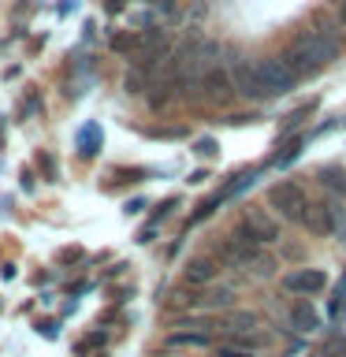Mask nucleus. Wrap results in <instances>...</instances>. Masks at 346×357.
<instances>
[{"mask_svg":"<svg viewBox=\"0 0 346 357\" xmlns=\"http://www.w3.org/2000/svg\"><path fill=\"white\" fill-rule=\"evenodd\" d=\"M290 328H298V331H317L320 328V317H317V309L309 305V301H298L294 309H290Z\"/></svg>","mask_w":346,"mask_h":357,"instance_id":"nucleus-9","label":"nucleus"},{"mask_svg":"<svg viewBox=\"0 0 346 357\" xmlns=\"http://www.w3.org/2000/svg\"><path fill=\"white\" fill-rule=\"evenodd\" d=\"M313 357H346V335H331V339H324Z\"/></svg>","mask_w":346,"mask_h":357,"instance_id":"nucleus-12","label":"nucleus"},{"mask_svg":"<svg viewBox=\"0 0 346 357\" xmlns=\"http://www.w3.org/2000/svg\"><path fill=\"white\" fill-rule=\"evenodd\" d=\"M209 342H212V331H201V328H194V331H172V335H167V346H190V350H205Z\"/></svg>","mask_w":346,"mask_h":357,"instance_id":"nucleus-10","label":"nucleus"},{"mask_svg":"<svg viewBox=\"0 0 346 357\" xmlns=\"http://www.w3.org/2000/svg\"><path fill=\"white\" fill-rule=\"evenodd\" d=\"M239 234H246V238L257 242V245H268V242L279 238V227H276V220L268 216V212L250 208V212H246V220L239 223Z\"/></svg>","mask_w":346,"mask_h":357,"instance_id":"nucleus-5","label":"nucleus"},{"mask_svg":"<svg viewBox=\"0 0 346 357\" xmlns=\"http://www.w3.org/2000/svg\"><path fill=\"white\" fill-rule=\"evenodd\" d=\"M283 287L290 294H320V290L328 287V275H324L320 268H298V272H290L283 279Z\"/></svg>","mask_w":346,"mask_h":357,"instance_id":"nucleus-7","label":"nucleus"},{"mask_svg":"<svg viewBox=\"0 0 346 357\" xmlns=\"http://www.w3.org/2000/svg\"><path fill=\"white\" fill-rule=\"evenodd\" d=\"M231 89L239 97H246V100H264L268 97L264 86H261V75H257V67L250 60H242V63L231 67Z\"/></svg>","mask_w":346,"mask_h":357,"instance_id":"nucleus-6","label":"nucleus"},{"mask_svg":"<svg viewBox=\"0 0 346 357\" xmlns=\"http://www.w3.org/2000/svg\"><path fill=\"white\" fill-rule=\"evenodd\" d=\"M301 223H306L313 234H331V231H339V223H343V208L335 205V201H317V205L306 208Z\"/></svg>","mask_w":346,"mask_h":357,"instance_id":"nucleus-4","label":"nucleus"},{"mask_svg":"<svg viewBox=\"0 0 346 357\" xmlns=\"http://www.w3.org/2000/svg\"><path fill=\"white\" fill-rule=\"evenodd\" d=\"M317 178H320V183H328L335 194H346V183H343V172H339V167H320Z\"/></svg>","mask_w":346,"mask_h":357,"instance_id":"nucleus-14","label":"nucleus"},{"mask_svg":"<svg viewBox=\"0 0 346 357\" xmlns=\"http://www.w3.org/2000/svg\"><path fill=\"white\" fill-rule=\"evenodd\" d=\"M268 205H272L283 220L301 223V216H306V208H309V197L298 183H276L272 190H268Z\"/></svg>","mask_w":346,"mask_h":357,"instance_id":"nucleus-2","label":"nucleus"},{"mask_svg":"<svg viewBox=\"0 0 346 357\" xmlns=\"http://www.w3.org/2000/svg\"><path fill=\"white\" fill-rule=\"evenodd\" d=\"M257 67V75H261V86H264V93L268 97H283V93H290L294 89V71L279 60V56H264V60H257L253 63Z\"/></svg>","mask_w":346,"mask_h":357,"instance_id":"nucleus-3","label":"nucleus"},{"mask_svg":"<svg viewBox=\"0 0 346 357\" xmlns=\"http://www.w3.org/2000/svg\"><path fill=\"white\" fill-rule=\"evenodd\" d=\"M205 93L209 100H227L234 89H231V75L227 71H209L205 75Z\"/></svg>","mask_w":346,"mask_h":357,"instance_id":"nucleus-11","label":"nucleus"},{"mask_svg":"<svg viewBox=\"0 0 346 357\" xmlns=\"http://www.w3.org/2000/svg\"><path fill=\"white\" fill-rule=\"evenodd\" d=\"M253 328H257L253 312H231V317H227V331L231 335H246V331H253Z\"/></svg>","mask_w":346,"mask_h":357,"instance_id":"nucleus-13","label":"nucleus"},{"mask_svg":"<svg viewBox=\"0 0 346 357\" xmlns=\"http://www.w3.org/2000/svg\"><path fill=\"white\" fill-rule=\"evenodd\" d=\"M339 56V38L335 33H320V30H306L301 38H294V45L287 49V56H279L294 78L301 75H317L324 63H331Z\"/></svg>","mask_w":346,"mask_h":357,"instance_id":"nucleus-1","label":"nucleus"},{"mask_svg":"<svg viewBox=\"0 0 346 357\" xmlns=\"http://www.w3.org/2000/svg\"><path fill=\"white\" fill-rule=\"evenodd\" d=\"M183 279H186L190 287H205V283L216 279V264H212L209 257H194V261L183 268Z\"/></svg>","mask_w":346,"mask_h":357,"instance_id":"nucleus-8","label":"nucleus"}]
</instances>
